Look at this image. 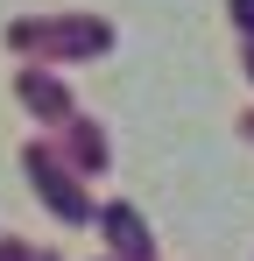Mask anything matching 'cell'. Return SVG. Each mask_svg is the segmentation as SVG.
I'll list each match as a JSON object with an SVG mask.
<instances>
[{
    "label": "cell",
    "mask_w": 254,
    "mask_h": 261,
    "mask_svg": "<svg viewBox=\"0 0 254 261\" xmlns=\"http://www.w3.org/2000/svg\"><path fill=\"white\" fill-rule=\"evenodd\" d=\"M14 49H106V29L99 21H21L14 29Z\"/></svg>",
    "instance_id": "cell-1"
},
{
    "label": "cell",
    "mask_w": 254,
    "mask_h": 261,
    "mask_svg": "<svg viewBox=\"0 0 254 261\" xmlns=\"http://www.w3.org/2000/svg\"><path fill=\"white\" fill-rule=\"evenodd\" d=\"M29 170L42 176V198H49V212H64V219H85L92 205H85V191L71 184V170H57L49 163V148H29Z\"/></svg>",
    "instance_id": "cell-2"
},
{
    "label": "cell",
    "mask_w": 254,
    "mask_h": 261,
    "mask_svg": "<svg viewBox=\"0 0 254 261\" xmlns=\"http://www.w3.org/2000/svg\"><path fill=\"white\" fill-rule=\"evenodd\" d=\"M106 233H113V254H120V261H148V233H141L134 212L113 205V212H106Z\"/></svg>",
    "instance_id": "cell-3"
},
{
    "label": "cell",
    "mask_w": 254,
    "mask_h": 261,
    "mask_svg": "<svg viewBox=\"0 0 254 261\" xmlns=\"http://www.w3.org/2000/svg\"><path fill=\"white\" fill-rule=\"evenodd\" d=\"M21 99H29V106H36V113H49V120H64V113H71V99H64V92L49 85V78H36V71H29V78H21Z\"/></svg>",
    "instance_id": "cell-4"
},
{
    "label": "cell",
    "mask_w": 254,
    "mask_h": 261,
    "mask_svg": "<svg viewBox=\"0 0 254 261\" xmlns=\"http://www.w3.org/2000/svg\"><path fill=\"white\" fill-rule=\"evenodd\" d=\"M64 141H71V155H78L85 170H99V163H106V141L85 127V120H71V127H64Z\"/></svg>",
    "instance_id": "cell-5"
},
{
    "label": "cell",
    "mask_w": 254,
    "mask_h": 261,
    "mask_svg": "<svg viewBox=\"0 0 254 261\" xmlns=\"http://www.w3.org/2000/svg\"><path fill=\"white\" fill-rule=\"evenodd\" d=\"M0 261H49V254H21V247H0Z\"/></svg>",
    "instance_id": "cell-6"
},
{
    "label": "cell",
    "mask_w": 254,
    "mask_h": 261,
    "mask_svg": "<svg viewBox=\"0 0 254 261\" xmlns=\"http://www.w3.org/2000/svg\"><path fill=\"white\" fill-rule=\"evenodd\" d=\"M233 7H240V21H247V36H254V0H233Z\"/></svg>",
    "instance_id": "cell-7"
},
{
    "label": "cell",
    "mask_w": 254,
    "mask_h": 261,
    "mask_svg": "<svg viewBox=\"0 0 254 261\" xmlns=\"http://www.w3.org/2000/svg\"><path fill=\"white\" fill-rule=\"evenodd\" d=\"M247 134H254V120H247Z\"/></svg>",
    "instance_id": "cell-8"
}]
</instances>
